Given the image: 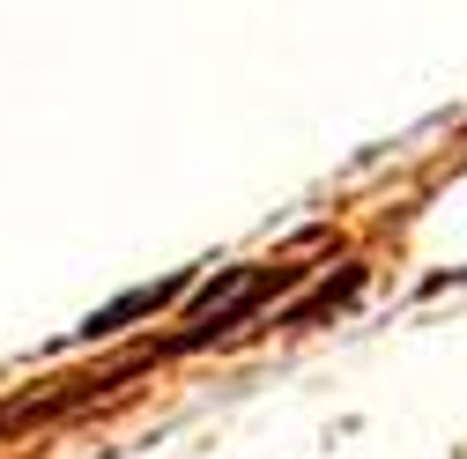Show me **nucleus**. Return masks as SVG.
<instances>
[{
  "instance_id": "nucleus-4",
  "label": "nucleus",
  "mask_w": 467,
  "mask_h": 459,
  "mask_svg": "<svg viewBox=\"0 0 467 459\" xmlns=\"http://www.w3.org/2000/svg\"><path fill=\"white\" fill-rule=\"evenodd\" d=\"M467 281V267H445V274H423V297H438V290H460Z\"/></svg>"
},
{
  "instance_id": "nucleus-3",
  "label": "nucleus",
  "mask_w": 467,
  "mask_h": 459,
  "mask_svg": "<svg viewBox=\"0 0 467 459\" xmlns=\"http://www.w3.org/2000/svg\"><path fill=\"white\" fill-rule=\"evenodd\" d=\"M364 281H371V267H364V260H341V274H327V281H312V290H305L297 304H282V311H275V333H312V326H327V319H341L348 304L364 297Z\"/></svg>"
},
{
  "instance_id": "nucleus-1",
  "label": "nucleus",
  "mask_w": 467,
  "mask_h": 459,
  "mask_svg": "<svg viewBox=\"0 0 467 459\" xmlns=\"http://www.w3.org/2000/svg\"><path fill=\"white\" fill-rule=\"evenodd\" d=\"M305 281H312V267H297V260H245V267H215L208 281H193V297H186V326H179V333H156V341H134V349H141L149 363L223 349V341H238L260 311H275L282 297H297Z\"/></svg>"
},
{
  "instance_id": "nucleus-2",
  "label": "nucleus",
  "mask_w": 467,
  "mask_h": 459,
  "mask_svg": "<svg viewBox=\"0 0 467 459\" xmlns=\"http://www.w3.org/2000/svg\"><path fill=\"white\" fill-rule=\"evenodd\" d=\"M193 281L201 274H171V281H141V290H127V297H111V304H97L82 326H75V341H111V333H127L134 319H156V311H171V304H186L193 297Z\"/></svg>"
}]
</instances>
